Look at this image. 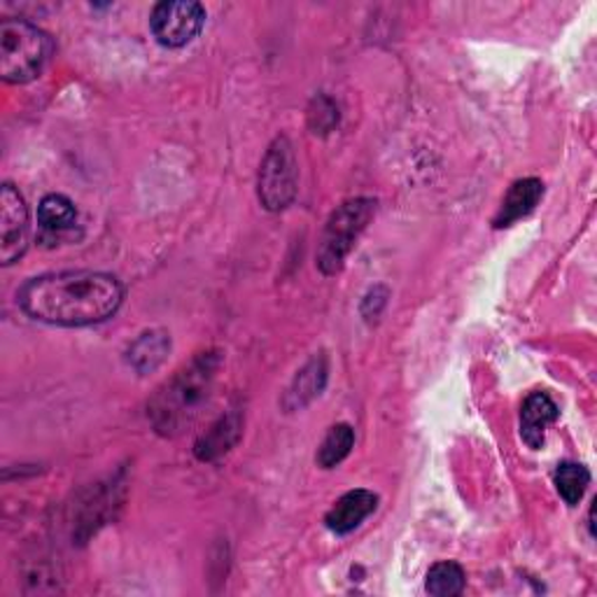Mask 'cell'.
Listing matches in <instances>:
<instances>
[{
	"label": "cell",
	"instance_id": "6da1fadb",
	"mask_svg": "<svg viewBox=\"0 0 597 597\" xmlns=\"http://www.w3.org/2000/svg\"><path fill=\"white\" fill-rule=\"evenodd\" d=\"M21 311L59 327H89L110 320L121 302V283L104 271L45 273L21 285Z\"/></svg>",
	"mask_w": 597,
	"mask_h": 597
},
{
	"label": "cell",
	"instance_id": "7a4b0ae2",
	"mask_svg": "<svg viewBox=\"0 0 597 597\" xmlns=\"http://www.w3.org/2000/svg\"><path fill=\"white\" fill-rule=\"evenodd\" d=\"M222 369V353L206 351L198 353L189 364H185L176 376H170L153 397L147 407V415L153 425L164 437H176L185 432L192 422L202 415L204 407L211 402L217 373Z\"/></svg>",
	"mask_w": 597,
	"mask_h": 597
},
{
	"label": "cell",
	"instance_id": "3957f363",
	"mask_svg": "<svg viewBox=\"0 0 597 597\" xmlns=\"http://www.w3.org/2000/svg\"><path fill=\"white\" fill-rule=\"evenodd\" d=\"M52 55V40L23 19L0 23V78L10 85H27L42 72Z\"/></svg>",
	"mask_w": 597,
	"mask_h": 597
},
{
	"label": "cell",
	"instance_id": "277c9868",
	"mask_svg": "<svg viewBox=\"0 0 597 597\" xmlns=\"http://www.w3.org/2000/svg\"><path fill=\"white\" fill-rule=\"evenodd\" d=\"M373 215H376V202L366 196L351 198V202H345L332 213L315 257L317 268L325 276H336L343 268L348 255H351L360 234L366 229Z\"/></svg>",
	"mask_w": 597,
	"mask_h": 597
},
{
	"label": "cell",
	"instance_id": "5b68a950",
	"mask_svg": "<svg viewBox=\"0 0 597 597\" xmlns=\"http://www.w3.org/2000/svg\"><path fill=\"white\" fill-rule=\"evenodd\" d=\"M257 196L266 211L281 213L296 196V157L285 136H278L266 149L260 164Z\"/></svg>",
	"mask_w": 597,
	"mask_h": 597
},
{
	"label": "cell",
	"instance_id": "8992f818",
	"mask_svg": "<svg viewBox=\"0 0 597 597\" xmlns=\"http://www.w3.org/2000/svg\"><path fill=\"white\" fill-rule=\"evenodd\" d=\"M206 23L204 6L192 0H164L157 3L149 14V31L155 40L168 49H178L189 45Z\"/></svg>",
	"mask_w": 597,
	"mask_h": 597
},
{
	"label": "cell",
	"instance_id": "52a82bcc",
	"mask_svg": "<svg viewBox=\"0 0 597 597\" xmlns=\"http://www.w3.org/2000/svg\"><path fill=\"white\" fill-rule=\"evenodd\" d=\"M29 247V208L21 194L6 183L0 189V262L14 264Z\"/></svg>",
	"mask_w": 597,
	"mask_h": 597
},
{
	"label": "cell",
	"instance_id": "ba28073f",
	"mask_svg": "<svg viewBox=\"0 0 597 597\" xmlns=\"http://www.w3.org/2000/svg\"><path fill=\"white\" fill-rule=\"evenodd\" d=\"M376 507H379V497L371 490H364V488L351 490V492H345L341 500L334 502V507L325 516V522L334 535H351L373 511H376Z\"/></svg>",
	"mask_w": 597,
	"mask_h": 597
},
{
	"label": "cell",
	"instance_id": "9c48e42d",
	"mask_svg": "<svg viewBox=\"0 0 597 597\" xmlns=\"http://www.w3.org/2000/svg\"><path fill=\"white\" fill-rule=\"evenodd\" d=\"M558 404L546 392H532L520 409V437L532 451H539L549 430L558 420Z\"/></svg>",
	"mask_w": 597,
	"mask_h": 597
},
{
	"label": "cell",
	"instance_id": "30bf717a",
	"mask_svg": "<svg viewBox=\"0 0 597 597\" xmlns=\"http://www.w3.org/2000/svg\"><path fill=\"white\" fill-rule=\"evenodd\" d=\"M243 432V418L238 411H232L227 415L217 418L213 425L196 439L194 453L202 462H213L222 458L224 453H229L232 448L238 443Z\"/></svg>",
	"mask_w": 597,
	"mask_h": 597
},
{
	"label": "cell",
	"instance_id": "8fae6325",
	"mask_svg": "<svg viewBox=\"0 0 597 597\" xmlns=\"http://www.w3.org/2000/svg\"><path fill=\"white\" fill-rule=\"evenodd\" d=\"M541 196H544V183L537 178H522L513 183L507 196L502 198L500 211H497L492 219L495 227L505 229V227H511L513 222L528 217L541 202Z\"/></svg>",
	"mask_w": 597,
	"mask_h": 597
},
{
	"label": "cell",
	"instance_id": "7c38bea8",
	"mask_svg": "<svg viewBox=\"0 0 597 597\" xmlns=\"http://www.w3.org/2000/svg\"><path fill=\"white\" fill-rule=\"evenodd\" d=\"M75 224H78V211L75 204L63 194H47L38 206V227L42 238L55 243L63 236H70Z\"/></svg>",
	"mask_w": 597,
	"mask_h": 597
},
{
	"label": "cell",
	"instance_id": "4fadbf2b",
	"mask_svg": "<svg viewBox=\"0 0 597 597\" xmlns=\"http://www.w3.org/2000/svg\"><path fill=\"white\" fill-rule=\"evenodd\" d=\"M327 383V358L325 355H315L302 371L296 373V379L292 381L287 394H285V409L287 411H298L309 407L320 392L325 390Z\"/></svg>",
	"mask_w": 597,
	"mask_h": 597
},
{
	"label": "cell",
	"instance_id": "5bb4252c",
	"mask_svg": "<svg viewBox=\"0 0 597 597\" xmlns=\"http://www.w3.org/2000/svg\"><path fill=\"white\" fill-rule=\"evenodd\" d=\"M170 351V339L166 332L162 330H153L140 334L127 351V362L129 366H134L138 373H149L155 371L157 366H162V362L166 360Z\"/></svg>",
	"mask_w": 597,
	"mask_h": 597
},
{
	"label": "cell",
	"instance_id": "9a60e30c",
	"mask_svg": "<svg viewBox=\"0 0 597 597\" xmlns=\"http://www.w3.org/2000/svg\"><path fill=\"white\" fill-rule=\"evenodd\" d=\"M355 446V430L351 425H345V422H339V425H334L327 437L322 439L320 448H317V456H315V462L322 467V469H334L339 467L348 456H351Z\"/></svg>",
	"mask_w": 597,
	"mask_h": 597
},
{
	"label": "cell",
	"instance_id": "2e32d148",
	"mask_svg": "<svg viewBox=\"0 0 597 597\" xmlns=\"http://www.w3.org/2000/svg\"><path fill=\"white\" fill-rule=\"evenodd\" d=\"M425 588L430 595L434 597H458L464 593L467 588V575L464 569L453 562V560H443L432 565V569L428 571V581Z\"/></svg>",
	"mask_w": 597,
	"mask_h": 597
},
{
	"label": "cell",
	"instance_id": "e0dca14e",
	"mask_svg": "<svg viewBox=\"0 0 597 597\" xmlns=\"http://www.w3.org/2000/svg\"><path fill=\"white\" fill-rule=\"evenodd\" d=\"M554 481H556V488H558L562 500L569 507H577L581 502V497L586 495L588 483H590V471L577 462H562L556 469Z\"/></svg>",
	"mask_w": 597,
	"mask_h": 597
},
{
	"label": "cell",
	"instance_id": "ac0fdd59",
	"mask_svg": "<svg viewBox=\"0 0 597 597\" xmlns=\"http://www.w3.org/2000/svg\"><path fill=\"white\" fill-rule=\"evenodd\" d=\"M309 124L313 134L325 136L330 134L339 124V106L332 101L330 96H317L313 98V104L309 108Z\"/></svg>",
	"mask_w": 597,
	"mask_h": 597
},
{
	"label": "cell",
	"instance_id": "d6986e66",
	"mask_svg": "<svg viewBox=\"0 0 597 597\" xmlns=\"http://www.w3.org/2000/svg\"><path fill=\"white\" fill-rule=\"evenodd\" d=\"M388 296H390V292L383 285H376V287L369 290V294L364 296V302H362V315L366 322H373V320L381 317V313L388 304Z\"/></svg>",
	"mask_w": 597,
	"mask_h": 597
}]
</instances>
